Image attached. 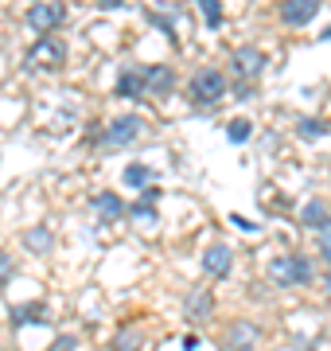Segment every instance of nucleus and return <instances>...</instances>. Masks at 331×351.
I'll list each match as a JSON object with an SVG mask.
<instances>
[{
    "label": "nucleus",
    "mask_w": 331,
    "mask_h": 351,
    "mask_svg": "<svg viewBox=\"0 0 331 351\" xmlns=\"http://www.w3.org/2000/svg\"><path fill=\"white\" fill-rule=\"evenodd\" d=\"M269 277H273V285H280V289L308 285V281H312V262H308L304 254H277V258L269 262Z\"/></svg>",
    "instance_id": "obj_1"
},
{
    "label": "nucleus",
    "mask_w": 331,
    "mask_h": 351,
    "mask_svg": "<svg viewBox=\"0 0 331 351\" xmlns=\"http://www.w3.org/2000/svg\"><path fill=\"white\" fill-rule=\"evenodd\" d=\"M187 94H191L195 106H218V101L226 98V75L215 71V66H203V71L191 78Z\"/></svg>",
    "instance_id": "obj_2"
},
{
    "label": "nucleus",
    "mask_w": 331,
    "mask_h": 351,
    "mask_svg": "<svg viewBox=\"0 0 331 351\" xmlns=\"http://www.w3.org/2000/svg\"><path fill=\"white\" fill-rule=\"evenodd\" d=\"M63 63H66V43L59 36H39L27 47V66H36V71H55Z\"/></svg>",
    "instance_id": "obj_3"
},
{
    "label": "nucleus",
    "mask_w": 331,
    "mask_h": 351,
    "mask_svg": "<svg viewBox=\"0 0 331 351\" xmlns=\"http://www.w3.org/2000/svg\"><path fill=\"white\" fill-rule=\"evenodd\" d=\"M140 129H144V121H140L137 113L114 117V121L105 125V133H102V145H109V149H125V145H133V141L140 137Z\"/></svg>",
    "instance_id": "obj_4"
},
{
    "label": "nucleus",
    "mask_w": 331,
    "mask_h": 351,
    "mask_svg": "<svg viewBox=\"0 0 331 351\" xmlns=\"http://www.w3.org/2000/svg\"><path fill=\"white\" fill-rule=\"evenodd\" d=\"M66 20V8L63 4H31L24 12V24L31 27V32H39V36H55V27Z\"/></svg>",
    "instance_id": "obj_5"
},
{
    "label": "nucleus",
    "mask_w": 331,
    "mask_h": 351,
    "mask_svg": "<svg viewBox=\"0 0 331 351\" xmlns=\"http://www.w3.org/2000/svg\"><path fill=\"white\" fill-rule=\"evenodd\" d=\"M265 66H269V59H265L261 47H238L234 51V71H238V78H261Z\"/></svg>",
    "instance_id": "obj_6"
},
{
    "label": "nucleus",
    "mask_w": 331,
    "mask_h": 351,
    "mask_svg": "<svg viewBox=\"0 0 331 351\" xmlns=\"http://www.w3.org/2000/svg\"><path fill=\"white\" fill-rule=\"evenodd\" d=\"M117 98H144L148 94V82H144V66H125L117 75Z\"/></svg>",
    "instance_id": "obj_7"
},
{
    "label": "nucleus",
    "mask_w": 331,
    "mask_h": 351,
    "mask_svg": "<svg viewBox=\"0 0 331 351\" xmlns=\"http://www.w3.org/2000/svg\"><path fill=\"white\" fill-rule=\"evenodd\" d=\"M316 12H319L316 0H284V4H280V20H284V24H293V27L312 24Z\"/></svg>",
    "instance_id": "obj_8"
},
{
    "label": "nucleus",
    "mask_w": 331,
    "mask_h": 351,
    "mask_svg": "<svg viewBox=\"0 0 331 351\" xmlns=\"http://www.w3.org/2000/svg\"><path fill=\"white\" fill-rule=\"evenodd\" d=\"M257 343V324L254 320H234L226 328V348L230 351H254Z\"/></svg>",
    "instance_id": "obj_9"
},
{
    "label": "nucleus",
    "mask_w": 331,
    "mask_h": 351,
    "mask_svg": "<svg viewBox=\"0 0 331 351\" xmlns=\"http://www.w3.org/2000/svg\"><path fill=\"white\" fill-rule=\"evenodd\" d=\"M230 265H234V254H230V246H211V250L203 254V269L211 277H226Z\"/></svg>",
    "instance_id": "obj_10"
},
{
    "label": "nucleus",
    "mask_w": 331,
    "mask_h": 351,
    "mask_svg": "<svg viewBox=\"0 0 331 351\" xmlns=\"http://www.w3.org/2000/svg\"><path fill=\"white\" fill-rule=\"evenodd\" d=\"M90 207L98 215H105V219H117V215H125V203H121V195L117 191H98L94 199H90Z\"/></svg>",
    "instance_id": "obj_11"
},
{
    "label": "nucleus",
    "mask_w": 331,
    "mask_h": 351,
    "mask_svg": "<svg viewBox=\"0 0 331 351\" xmlns=\"http://www.w3.org/2000/svg\"><path fill=\"white\" fill-rule=\"evenodd\" d=\"M300 223H304V226H316V230H323V226L331 223V215H328V203H323V199H312V203H304V211H300Z\"/></svg>",
    "instance_id": "obj_12"
},
{
    "label": "nucleus",
    "mask_w": 331,
    "mask_h": 351,
    "mask_svg": "<svg viewBox=\"0 0 331 351\" xmlns=\"http://www.w3.org/2000/svg\"><path fill=\"white\" fill-rule=\"evenodd\" d=\"M144 82H148V94H164L172 86V71L168 66H144Z\"/></svg>",
    "instance_id": "obj_13"
},
{
    "label": "nucleus",
    "mask_w": 331,
    "mask_h": 351,
    "mask_svg": "<svg viewBox=\"0 0 331 351\" xmlns=\"http://www.w3.org/2000/svg\"><path fill=\"white\" fill-rule=\"evenodd\" d=\"M153 180H156L153 168H140V164H129V168H125V184H129V188H144V191H148Z\"/></svg>",
    "instance_id": "obj_14"
},
{
    "label": "nucleus",
    "mask_w": 331,
    "mask_h": 351,
    "mask_svg": "<svg viewBox=\"0 0 331 351\" xmlns=\"http://www.w3.org/2000/svg\"><path fill=\"white\" fill-rule=\"evenodd\" d=\"M226 137L234 141V145H242V141H250V137H254V125H250L246 117H234V121L226 125Z\"/></svg>",
    "instance_id": "obj_15"
},
{
    "label": "nucleus",
    "mask_w": 331,
    "mask_h": 351,
    "mask_svg": "<svg viewBox=\"0 0 331 351\" xmlns=\"http://www.w3.org/2000/svg\"><path fill=\"white\" fill-rule=\"evenodd\" d=\"M129 215H133V219H137L140 226H153L156 219H160V215H156V207L148 199H140V203H133V207H129Z\"/></svg>",
    "instance_id": "obj_16"
},
{
    "label": "nucleus",
    "mask_w": 331,
    "mask_h": 351,
    "mask_svg": "<svg viewBox=\"0 0 331 351\" xmlns=\"http://www.w3.org/2000/svg\"><path fill=\"white\" fill-rule=\"evenodd\" d=\"M187 308H191V320H203V316L215 308V297H211V293H195L191 301H187Z\"/></svg>",
    "instance_id": "obj_17"
},
{
    "label": "nucleus",
    "mask_w": 331,
    "mask_h": 351,
    "mask_svg": "<svg viewBox=\"0 0 331 351\" xmlns=\"http://www.w3.org/2000/svg\"><path fill=\"white\" fill-rule=\"evenodd\" d=\"M199 12H203V20L211 27L222 24V4H218V0H199Z\"/></svg>",
    "instance_id": "obj_18"
},
{
    "label": "nucleus",
    "mask_w": 331,
    "mask_h": 351,
    "mask_svg": "<svg viewBox=\"0 0 331 351\" xmlns=\"http://www.w3.org/2000/svg\"><path fill=\"white\" fill-rule=\"evenodd\" d=\"M137 343H140V332H137V328H129V332L114 336V351H137Z\"/></svg>",
    "instance_id": "obj_19"
},
{
    "label": "nucleus",
    "mask_w": 331,
    "mask_h": 351,
    "mask_svg": "<svg viewBox=\"0 0 331 351\" xmlns=\"http://www.w3.org/2000/svg\"><path fill=\"white\" fill-rule=\"evenodd\" d=\"M328 129H323V121H316V117H308V121H300V137H323Z\"/></svg>",
    "instance_id": "obj_20"
},
{
    "label": "nucleus",
    "mask_w": 331,
    "mask_h": 351,
    "mask_svg": "<svg viewBox=\"0 0 331 351\" xmlns=\"http://www.w3.org/2000/svg\"><path fill=\"white\" fill-rule=\"evenodd\" d=\"M36 313H43L39 304H27V308H16V324H31V320H39Z\"/></svg>",
    "instance_id": "obj_21"
},
{
    "label": "nucleus",
    "mask_w": 331,
    "mask_h": 351,
    "mask_svg": "<svg viewBox=\"0 0 331 351\" xmlns=\"http://www.w3.org/2000/svg\"><path fill=\"white\" fill-rule=\"evenodd\" d=\"M27 242H31L36 250H47V246H51V234H47V230H31V234H27Z\"/></svg>",
    "instance_id": "obj_22"
},
{
    "label": "nucleus",
    "mask_w": 331,
    "mask_h": 351,
    "mask_svg": "<svg viewBox=\"0 0 331 351\" xmlns=\"http://www.w3.org/2000/svg\"><path fill=\"white\" fill-rule=\"evenodd\" d=\"M319 254H323V258L331 262V223L323 226V230H319Z\"/></svg>",
    "instance_id": "obj_23"
},
{
    "label": "nucleus",
    "mask_w": 331,
    "mask_h": 351,
    "mask_svg": "<svg viewBox=\"0 0 331 351\" xmlns=\"http://www.w3.org/2000/svg\"><path fill=\"white\" fill-rule=\"evenodd\" d=\"M75 348H78V339H75V336H59L51 351H75Z\"/></svg>",
    "instance_id": "obj_24"
},
{
    "label": "nucleus",
    "mask_w": 331,
    "mask_h": 351,
    "mask_svg": "<svg viewBox=\"0 0 331 351\" xmlns=\"http://www.w3.org/2000/svg\"><path fill=\"white\" fill-rule=\"evenodd\" d=\"M8 265H12L8 262V254H0V274H8Z\"/></svg>",
    "instance_id": "obj_25"
},
{
    "label": "nucleus",
    "mask_w": 331,
    "mask_h": 351,
    "mask_svg": "<svg viewBox=\"0 0 331 351\" xmlns=\"http://www.w3.org/2000/svg\"><path fill=\"white\" fill-rule=\"evenodd\" d=\"M328 289H331V269H328Z\"/></svg>",
    "instance_id": "obj_26"
}]
</instances>
